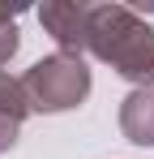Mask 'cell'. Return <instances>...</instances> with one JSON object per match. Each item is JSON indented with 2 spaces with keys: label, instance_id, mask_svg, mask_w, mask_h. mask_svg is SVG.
I'll return each mask as SVG.
<instances>
[{
  "label": "cell",
  "instance_id": "1",
  "mask_svg": "<svg viewBox=\"0 0 154 159\" xmlns=\"http://www.w3.org/2000/svg\"><path fill=\"white\" fill-rule=\"evenodd\" d=\"M86 48L128 82H154V30L128 4H90Z\"/></svg>",
  "mask_w": 154,
  "mask_h": 159
},
{
  "label": "cell",
  "instance_id": "2",
  "mask_svg": "<svg viewBox=\"0 0 154 159\" xmlns=\"http://www.w3.org/2000/svg\"><path fill=\"white\" fill-rule=\"evenodd\" d=\"M22 95H26V103L39 107V112L77 107L86 95H90V69H86L77 56L56 52V56H47V60H39V65L22 78Z\"/></svg>",
  "mask_w": 154,
  "mask_h": 159
},
{
  "label": "cell",
  "instance_id": "3",
  "mask_svg": "<svg viewBox=\"0 0 154 159\" xmlns=\"http://www.w3.org/2000/svg\"><path fill=\"white\" fill-rule=\"evenodd\" d=\"M39 22L56 34V43L69 52L86 48V26H90V4H73V0H51L39 9Z\"/></svg>",
  "mask_w": 154,
  "mask_h": 159
},
{
  "label": "cell",
  "instance_id": "4",
  "mask_svg": "<svg viewBox=\"0 0 154 159\" xmlns=\"http://www.w3.org/2000/svg\"><path fill=\"white\" fill-rule=\"evenodd\" d=\"M120 125L133 142H141V146H154V90L150 86H141V90H133L120 107Z\"/></svg>",
  "mask_w": 154,
  "mask_h": 159
},
{
  "label": "cell",
  "instance_id": "5",
  "mask_svg": "<svg viewBox=\"0 0 154 159\" xmlns=\"http://www.w3.org/2000/svg\"><path fill=\"white\" fill-rule=\"evenodd\" d=\"M26 107H30V103H26V95H22V82H13V78H4V73H0V151H4V146H13Z\"/></svg>",
  "mask_w": 154,
  "mask_h": 159
},
{
  "label": "cell",
  "instance_id": "6",
  "mask_svg": "<svg viewBox=\"0 0 154 159\" xmlns=\"http://www.w3.org/2000/svg\"><path fill=\"white\" fill-rule=\"evenodd\" d=\"M0 26H13V9H0Z\"/></svg>",
  "mask_w": 154,
  "mask_h": 159
}]
</instances>
